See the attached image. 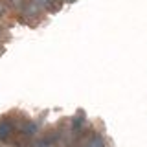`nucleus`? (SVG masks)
Returning a JSON list of instances; mask_svg holds the SVG:
<instances>
[{
  "instance_id": "f257e3e1",
  "label": "nucleus",
  "mask_w": 147,
  "mask_h": 147,
  "mask_svg": "<svg viewBox=\"0 0 147 147\" xmlns=\"http://www.w3.org/2000/svg\"><path fill=\"white\" fill-rule=\"evenodd\" d=\"M17 132V121L11 116H2L0 118V142L9 144L15 138Z\"/></svg>"
},
{
  "instance_id": "f03ea898",
  "label": "nucleus",
  "mask_w": 147,
  "mask_h": 147,
  "mask_svg": "<svg viewBox=\"0 0 147 147\" xmlns=\"http://www.w3.org/2000/svg\"><path fill=\"white\" fill-rule=\"evenodd\" d=\"M85 121H86L85 112H83V110H77V114L72 118V134L74 136H77V138L81 136L83 129H85Z\"/></svg>"
},
{
  "instance_id": "7ed1b4c3",
  "label": "nucleus",
  "mask_w": 147,
  "mask_h": 147,
  "mask_svg": "<svg viewBox=\"0 0 147 147\" xmlns=\"http://www.w3.org/2000/svg\"><path fill=\"white\" fill-rule=\"evenodd\" d=\"M79 147H105V140L101 134H90V136L83 138Z\"/></svg>"
},
{
  "instance_id": "20e7f679",
  "label": "nucleus",
  "mask_w": 147,
  "mask_h": 147,
  "mask_svg": "<svg viewBox=\"0 0 147 147\" xmlns=\"http://www.w3.org/2000/svg\"><path fill=\"white\" fill-rule=\"evenodd\" d=\"M39 7H44L48 9V11H57L59 7H61V2L63 0H33Z\"/></svg>"
},
{
  "instance_id": "39448f33",
  "label": "nucleus",
  "mask_w": 147,
  "mask_h": 147,
  "mask_svg": "<svg viewBox=\"0 0 147 147\" xmlns=\"http://www.w3.org/2000/svg\"><path fill=\"white\" fill-rule=\"evenodd\" d=\"M4 2H6L9 7L17 9V11H18V9H20V6H22V0H4Z\"/></svg>"
},
{
  "instance_id": "423d86ee",
  "label": "nucleus",
  "mask_w": 147,
  "mask_h": 147,
  "mask_svg": "<svg viewBox=\"0 0 147 147\" xmlns=\"http://www.w3.org/2000/svg\"><path fill=\"white\" fill-rule=\"evenodd\" d=\"M63 2H76V0H63Z\"/></svg>"
}]
</instances>
